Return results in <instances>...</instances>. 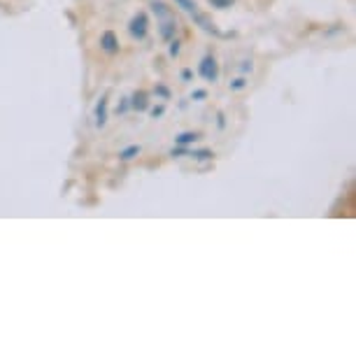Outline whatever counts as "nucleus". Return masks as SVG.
<instances>
[{
	"label": "nucleus",
	"mask_w": 356,
	"mask_h": 356,
	"mask_svg": "<svg viewBox=\"0 0 356 356\" xmlns=\"http://www.w3.org/2000/svg\"><path fill=\"white\" fill-rule=\"evenodd\" d=\"M154 93H156V96H161L163 100H170V89H168V86H163V84H156Z\"/></svg>",
	"instance_id": "obj_15"
},
{
	"label": "nucleus",
	"mask_w": 356,
	"mask_h": 356,
	"mask_svg": "<svg viewBox=\"0 0 356 356\" xmlns=\"http://www.w3.org/2000/svg\"><path fill=\"white\" fill-rule=\"evenodd\" d=\"M179 77H182V82H191L193 72H191L189 68H184V70H182V75H179Z\"/></svg>",
	"instance_id": "obj_19"
},
{
	"label": "nucleus",
	"mask_w": 356,
	"mask_h": 356,
	"mask_svg": "<svg viewBox=\"0 0 356 356\" xmlns=\"http://www.w3.org/2000/svg\"><path fill=\"white\" fill-rule=\"evenodd\" d=\"M140 152H143V149H140V145H131V147H126V149H122L119 159H122V161H131V159H136Z\"/></svg>",
	"instance_id": "obj_11"
},
{
	"label": "nucleus",
	"mask_w": 356,
	"mask_h": 356,
	"mask_svg": "<svg viewBox=\"0 0 356 356\" xmlns=\"http://www.w3.org/2000/svg\"><path fill=\"white\" fill-rule=\"evenodd\" d=\"M159 33H161V40H163V42H170L175 38V33H177V19H175V15L159 19Z\"/></svg>",
	"instance_id": "obj_3"
},
{
	"label": "nucleus",
	"mask_w": 356,
	"mask_h": 356,
	"mask_svg": "<svg viewBox=\"0 0 356 356\" xmlns=\"http://www.w3.org/2000/svg\"><path fill=\"white\" fill-rule=\"evenodd\" d=\"M179 49H182V42H179L177 38H172L170 42H168V54L175 58V56H179Z\"/></svg>",
	"instance_id": "obj_12"
},
{
	"label": "nucleus",
	"mask_w": 356,
	"mask_h": 356,
	"mask_svg": "<svg viewBox=\"0 0 356 356\" xmlns=\"http://www.w3.org/2000/svg\"><path fill=\"white\" fill-rule=\"evenodd\" d=\"M129 33H131V38H136V40L147 38V33H149V17H147V12H138V15L131 19Z\"/></svg>",
	"instance_id": "obj_2"
},
{
	"label": "nucleus",
	"mask_w": 356,
	"mask_h": 356,
	"mask_svg": "<svg viewBox=\"0 0 356 356\" xmlns=\"http://www.w3.org/2000/svg\"><path fill=\"white\" fill-rule=\"evenodd\" d=\"M198 140H200L198 133L186 131V133H179V136L175 138V143H177L179 147H189V145H193V143H198Z\"/></svg>",
	"instance_id": "obj_7"
},
{
	"label": "nucleus",
	"mask_w": 356,
	"mask_h": 356,
	"mask_svg": "<svg viewBox=\"0 0 356 356\" xmlns=\"http://www.w3.org/2000/svg\"><path fill=\"white\" fill-rule=\"evenodd\" d=\"M175 3L179 5V8H182L186 15H191V17H196L198 15V5L193 3V0H175Z\"/></svg>",
	"instance_id": "obj_10"
},
{
	"label": "nucleus",
	"mask_w": 356,
	"mask_h": 356,
	"mask_svg": "<svg viewBox=\"0 0 356 356\" xmlns=\"http://www.w3.org/2000/svg\"><path fill=\"white\" fill-rule=\"evenodd\" d=\"M191 159H196V161H212L214 159V152L212 149H191V152H186Z\"/></svg>",
	"instance_id": "obj_9"
},
{
	"label": "nucleus",
	"mask_w": 356,
	"mask_h": 356,
	"mask_svg": "<svg viewBox=\"0 0 356 356\" xmlns=\"http://www.w3.org/2000/svg\"><path fill=\"white\" fill-rule=\"evenodd\" d=\"M252 68H254L252 61H245V63H243V68H240V70H243V72H252Z\"/></svg>",
	"instance_id": "obj_21"
},
{
	"label": "nucleus",
	"mask_w": 356,
	"mask_h": 356,
	"mask_svg": "<svg viewBox=\"0 0 356 356\" xmlns=\"http://www.w3.org/2000/svg\"><path fill=\"white\" fill-rule=\"evenodd\" d=\"M129 107H131V103H129V98H124V100H122V103H119V105H117V114H124L126 110H129Z\"/></svg>",
	"instance_id": "obj_18"
},
{
	"label": "nucleus",
	"mask_w": 356,
	"mask_h": 356,
	"mask_svg": "<svg viewBox=\"0 0 356 356\" xmlns=\"http://www.w3.org/2000/svg\"><path fill=\"white\" fill-rule=\"evenodd\" d=\"M149 112H152V117H154V119H159V117H163L165 107H163V105H156V107H152Z\"/></svg>",
	"instance_id": "obj_16"
},
{
	"label": "nucleus",
	"mask_w": 356,
	"mask_h": 356,
	"mask_svg": "<svg viewBox=\"0 0 356 356\" xmlns=\"http://www.w3.org/2000/svg\"><path fill=\"white\" fill-rule=\"evenodd\" d=\"M100 49H103L105 54H110V56H114V54L119 51V38L114 31H105L103 35H100Z\"/></svg>",
	"instance_id": "obj_4"
},
{
	"label": "nucleus",
	"mask_w": 356,
	"mask_h": 356,
	"mask_svg": "<svg viewBox=\"0 0 356 356\" xmlns=\"http://www.w3.org/2000/svg\"><path fill=\"white\" fill-rule=\"evenodd\" d=\"M207 3H210V8H214V10H228L235 0H207Z\"/></svg>",
	"instance_id": "obj_13"
},
{
	"label": "nucleus",
	"mask_w": 356,
	"mask_h": 356,
	"mask_svg": "<svg viewBox=\"0 0 356 356\" xmlns=\"http://www.w3.org/2000/svg\"><path fill=\"white\" fill-rule=\"evenodd\" d=\"M198 75L205 79V82H217L219 79V63L217 58L212 56V54H207V56H203V61L198 63Z\"/></svg>",
	"instance_id": "obj_1"
},
{
	"label": "nucleus",
	"mask_w": 356,
	"mask_h": 356,
	"mask_svg": "<svg viewBox=\"0 0 356 356\" xmlns=\"http://www.w3.org/2000/svg\"><path fill=\"white\" fill-rule=\"evenodd\" d=\"M217 119H219L217 126H219V129H224V126H226V122H224V112H219V114H217Z\"/></svg>",
	"instance_id": "obj_20"
},
{
	"label": "nucleus",
	"mask_w": 356,
	"mask_h": 356,
	"mask_svg": "<svg viewBox=\"0 0 356 356\" xmlns=\"http://www.w3.org/2000/svg\"><path fill=\"white\" fill-rule=\"evenodd\" d=\"M191 98H193V100H205V98H207V91H205V89H196V91L191 93Z\"/></svg>",
	"instance_id": "obj_17"
},
{
	"label": "nucleus",
	"mask_w": 356,
	"mask_h": 356,
	"mask_svg": "<svg viewBox=\"0 0 356 356\" xmlns=\"http://www.w3.org/2000/svg\"><path fill=\"white\" fill-rule=\"evenodd\" d=\"M129 103H131L133 110H138V112H147V110H149V96H147L145 91H136L129 98Z\"/></svg>",
	"instance_id": "obj_5"
},
{
	"label": "nucleus",
	"mask_w": 356,
	"mask_h": 356,
	"mask_svg": "<svg viewBox=\"0 0 356 356\" xmlns=\"http://www.w3.org/2000/svg\"><path fill=\"white\" fill-rule=\"evenodd\" d=\"M93 119H96L98 129H103V126L107 124V96H103L96 103V110H93Z\"/></svg>",
	"instance_id": "obj_6"
},
{
	"label": "nucleus",
	"mask_w": 356,
	"mask_h": 356,
	"mask_svg": "<svg viewBox=\"0 0 356 356\" xmlns=\"http://www.w3.org/2000/svg\"><path fill=\"white\" fill-rule=\"evenodd\" d=\"M152 10H154V15H156L159 19L172 17V10L168 8V5H163V3H161V0H154V3H152Z\"/></svg>",
	"instance_id": "obj_8"
},
{
	"label": "nucleus",
	"mask_w": 356,
	"mask_h": 356,
	"mask_svg": "<svg viewBox=\"0 0 356 356\" xmlns=\"http://www.w3.org/2000/svg\"><path fill=\"white\" fill-rule=\"evenodd\" d=\"M228 86H231V91H243L245 86H247V79L245 77H238V79H233V82L228 84Z\"/></svg>",
	"instance_id": "obj_14"
}]
</instances>
